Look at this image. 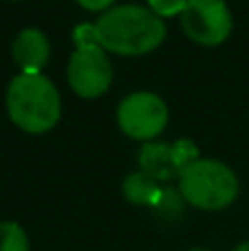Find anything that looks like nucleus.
Segmentation results:
<instances>
[{"instance_id":"f257e3e1","label":"nucleus","mask_w":249,"mask_h":251,"mask_svg":"<svg viewBox=\"0 0 249 251\" xmlns=\"http://www.w3.org/2000/svg\"><path fill=\"white\" fill-rule=\"evenodd\" d=\"M95 42L117 55H146L166 40V25L150 7L119 4L93 25Z\"/></svg>"},{"instance_id":"f03ea898","label":"nucleus","mask_w":249,"mask_h":251,"mask_svg":"<svg viewBox=\"0 0 249 251\" xmlns=\"http://www.w3.org/2000/svg\"><path fill=\"white\" fill-rule=\"evenodd\" d=\"M7 113L25 132H49L62 115L60 93L42 73H20L7 88Z\"/></svg>"},{"instance_id":"7ed1b4c3","label":"nucleus","mask_w":249,"mask_h":251,"mask_svg":"<svg viewBox=\"0 0 249 251\" xmlns=\"http://www.w3.org/2000/svg\"><path fill=\"white\" fill-rule=\"evenodd\" d=\"M238 190L241 185L234 170L214 159H197L179 174L181 196L203 212L227 209L238 199Z\"/></svg>"},{"instance_id":"20e7f679","label":"nucleus","mask_w":249,"mask_h":251,"mask_svg":"<svg viewBox=\"0 0 249 251\" xmlns=\"http://www.w3.org/2000/svg\"><path fill=\"white\" fill-rule=\"evenodd\" d=\"M117 124L130 139L148 143L166 130L168 108L154 93H132L117 106Z\"/></svg>"},{"instance_id":"39448f33","label":"nucleus","mask_w":249,"mask_h":251,"mask_svg":"<svg viewBox=\"0 0 249 251\" xmlns=\"http://www.w3.org/2000/svg\"><path fill=\"white\" fill-rule=\"evenodd\" d=\"M185 35L203 47H219L232 33V11L225 0H188L181 13Z\"/></svg>"},{"instance_id":"423d86ee","label":"nucleus","mask_w":249,"mask_h":251,"mask_svg":"<svg viewBox=\"0 0 249 251\" xmlns=\"http://www.w3.org/2000/svg\"><path fill=\"white\" fill-rule=\"evenodd\" d=\"M113 82V66L100 44L77 47L69 60V84L79 97L95 100Z\"/></svg>"},{"instance_id":"0eeeda50","label":"nucleus","mask_w":249,"mask_h":251,"mask_svg":"<svg viewBox=\"0 0 249 251\" xmlns=\"http://www.w3.org/2000/svg\"><path fill=\"white\" fill-rule=\"evenodd\" d=\"M11 53L22 73H40V69L49 62L51 47L40 29H22L13 40Z\"/></svg>"},{"instance_id":"6e6552de","label":"nucleus","mask_w":249,"mask_h":251,"mask_svg":"<svg viewBox=\"0 0 249 251\" xmlns=\"http://www.w3.org/2000/svg\"><path fill=\"white\" fill-rule=\"evenodd\" d=\"M139 165L141 172L148 174L154 181H172L179 178V168L174 165L172 159V146L168 143H157V141H148L144 143V148L139 150Z\"/></svg>"},{"instance_id":"1a4fd4ad","label":"nucleus","mask_w":249,"mask_h":251,"mask_svg":"<svg viewBox=\"0 0 249 251\" xmlns=\"http://www.w3.org/2000/svg\"><path fill=\"white\" fill-rule=\"evenodd\" d=\"M122 192L126 196L128 203L132 205H144V207H154L161 196V187L154 178H150L148 174L144 172H132L126 176L122 185Z\"/></svg>"},{"instance_id":"9d476101","label":"nucleus","mask_w":249,"mask_h":251,"mask_svg":"<svg viewBox=\"0 0 249 251\" xmlns=\"http://www.w3.org/2000/svg\"><path fill=\"white\" fill-rule=\"evenodd\" d=\"M0 251H31L25 227L13 221L0 223Z\"/></svg>"},{"instance_id":"9b49d317","label":"nucleus","mask_w":249,"mask_h":251,"mask_svg":"<svg viewBox=\"0 0 249 251\" xmlns=\"http://www.w3.org/2000/svg\"><path fill=\"white\" fill-rule=\"evenodd\" d=\"M152 209L163 221H179L185 212V199L176 190H163Z\"/></svg>"},{"instance_id":"f8f14e48","label":"nucleus","mask_w":249,"mask_h":251,"mask_svg":"<svg viewBox=\"0 0 249 251\" xmlns=\"http://www.w3.org/2000/svg\"><path fill=\"white\" fill-rule=\"evenodd\" d=\"M172 159H174V165L181 172L199 159V148L188 139H181V141L172 143Z\"/></svg>"},{"instance_id":"ddd939ff","label":"nucleus","mask_w":249,"mask_h":251,"mask_svg":"<svg viewBox=\"0 0 249 251\" xmlns=\"http://www.w3.org/2000/svg\"><path fill=\"white\" fill-rule=\"evenodd\" d=\"M148 4L159 18H170L176 13H183L188 0H148Z\"/></svg>"},{"instance_id":"4468645a","label":"nucleus","mask_w":249,"mask_h":251,"mask_svg":"<svg viewBox=\"0 0 249 251\" xmlns=\"http://www.w3.org/2000/svg\"><path fill=\"white\" fill-rule=\"evenodd\" d=\"M113 2L115 0H77V4L86 11H108Z\"/></svg>"},{"instance_id":"2eb2a0df","label":"nucleus","mask_w":249,"mask_h":251,"mask_svg":"<svg viewBox=\"0 0 249 251\" xmlns=\"http://www.w3.org/2000/svg\"><path fill=\"white\" fill-rule=\"evenodd\" d=\"M234 251H249V240H243V243L238 245V247L234 249Z\"/></svg>"},{"instance_id":"dca6fc26","label":"nucleus","mask_w":249,"mask_h":251,"mask_svg":"<svg viewBox=\"0 0 249 251\" xmlns=\"http://www.w3.org/2000/svg\"><path fill=\"white\" fill-rule=\"evenodd\" d=\"M190 251H212V249H205V247H194V249H190Z\"/></svg>"}]
</instances>
